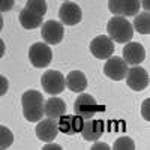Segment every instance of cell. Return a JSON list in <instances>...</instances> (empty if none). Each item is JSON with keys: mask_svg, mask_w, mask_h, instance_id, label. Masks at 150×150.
Segmentation results:
<instances>
[{"mask_svg": "<svg viewBox=\"0 0 150 150\" xmlns=\"http://www.w3.org/2000/svg\"><path fill=\"white\" fill-rule=\"evenodd\" d=\"M44 96L38 90H27L21 96L23 116L27 122H39L44 117Z\"/></svg>", "mask_w": 150, "mask_h": 150, "instance_id": "cell-1", "label": "cell"}, {"mask_svg": "<svg viewBox=\"0 0 150 150\" xmlns=\"http://www.w3.org/2000/svg\"><path fill=\"white\" fill-rule=\"evenodd\" d=\"M107 33L112 42L126 44L132 41V38H134V27L126 20V17L114 15L107 24Z\"/></svg>", "mask_w": 150, "mask_h": 150, "instance_id": "cell-2", "label": "cell"}, {"mask_svg": "<svg viewBox=\"0 0 150 150\" xmlns=\"http://www.w3.org/2000/svg\"><path fill=\"white\" fill-rule=\"evenodd\" d=\"M29 60L35 68H47L53 60V51L45 42H36L29 48Z\"/></svg>", "mask_w": 150, "mask_h": 150, "instance_id": "cell-3", "label": "cell"}, {"mask_svg": "<svg viewBox=\"0 0 150 150\" xmlns=\"http://www.w3.org/2000/svg\"><path fill=\"white\" fill-rule=\"evenodd\" d=\"M99 111V105L96 102V99L87 93H80V96L75 99L74 102V114L81 116L84 120L92 119L96 116V112Z\"/></svg>", "mask_w": 150, "mask_h": 150, "instance_id": "cell-4", "label": "cell"}, {"mask_svg": "<svg viewBox=\"0 0 150 150\" xmlns=\"http://www.w3.org/2000/svg\"><path fill=\"white\" fill-rule=\"evenodd\" d=\"M41 84H42V89L45 90V93L51 95V96L62 93L66 87L63 74L59 71H47L41 77Z\"/></svg>", "mask_w": 150, "mask_h": 150, "instance_id": "cell-5", "label": "cell"}, {"mask_svg": "<svg viewBox=\"0 0 150 150\" xmlns=\"http://www.w3.org/2000/svg\"><path fill=\"white\" fill-rule=\"evenodd\" d=\"M63 35H65V29L60 21L50 20V21H45L44 24H41V36L45 41V44H48V45L60 44L62 39H63Z\"/></svg>", "mask_w": 150, "mask_h": 150, "instance_id": "cell-6", "label": "cell"}, {"mask_svg": "<svg viewBox=\"0 0 150 150\" xmlns=\"http://www.w3.org/2000/svg\"><path fill=\"white\" fill-rule=\"evenodd\" d=\"M108 9L112 15L120 17H134L140 12V0H108Z\"/></svg>", "mask_w": 150, "mask_h": 150, "instance_id": "cell-7", "label": "cell"}, {"mask_svg": "<svg viewBox=\"0 0 150 150\" xmlns=\"http://www.w3.org/2000/svg\"><path fill=\"white\" fill-rule=\"evenodd\" d=\"M90 53L96 59L107 60L114 53V42L108 35H99L90 42Z\"/></svg>", "mask_w": 150, "mask_h": 150, "instance_id": "cell-8", "label": "cell"}, {"mask_svg": "<svg viewBox=\"0 0 150 150\" xmlns=\"http://www.w3.org/2000/svg\"><path fill=\"white\" fill-rule=\"evenodd\" d=\"M125 78H126L128 87L135 92H141L149 86V74L144 68H141L138 65L129 68L126 75H125Z\"/></svg>", "mask_w": 150, "mask_h": 150, "instance_id": "cell-9", "label": "cell"}, {"mask_svg": "<svg viewBox=\"0 0 150 150\" xmlns=\"http://www.w3.org/2000/svg\"><path fill=\"white\" fill-rule=\"evenodd\" d=\"M59 18H60V23L65 24V26H77L83 20V11L77 3L71 2V0H66L60 6Z\"/></svg>", "mask_w": 150, "mask_h": 150, "instance_id": "cell-10", "label": "cell"}, {"mask_svg": "<svg viewBox=\"0 0 150 150\" xmlns=\"http://www.w3.org/2000/svg\"><path fill=\"white\" fill-rule=\"evenodd\" d=\"M128 72V63L123 60V57H108L104 66V74L112 81H120L125 78Z\"/></svg>", "mask_w": 150, "mask_h": 150, "instance_id": "cell-11", "label": "cell"}, {"mask_svg": "<svg viewBox=\"0 0 150 150\" xmlns=\"http://www.w3.org/2000/svg\"><path fill=\"white\" fill-rule=\"evenodd\" d=\"M83 125H84V119L81 116L77 114H72V116H60L57 119V129L59 132H63L66 135H75V134H80L83 129Z\"/></svg>", "mask_w": 150, "mask_h": 150, "instance_id": "cell-12", "label": "cell"}, {"mask_svg": "<svg viewBox=\"0 0 150 150\" xmlns=\"http://www.w3.org/2000/svg\"><path fill=\"white\" fill-rule=\"evenodd\" d=\"M123 60L128 63V66H135V65H140L141 62L146 59V50L141 44L138 42H126V45L123 47V53H122Z\"/></svg>", "mask_w": 150, "mask_h": 150, "instance_id": "cell-13", "label": "cell"}, {"mask_svg": "<svg viewBox=\"0 0 150 150\" xmlns=\"http://www.w3.org/2000/svg\"><path fill=\"white\" fill-rule=\"evenodd\" d=\"M38 125H36V137L39 138L41 141H45V143H51V141H54V138L57 137V132H59V129H57V122L54 120V119H50V117H47V119H41L39 122H36Z\"/></svg>", "mask_w": 150, "mask_h": 150, "instance_id": "cell-14", "label": "cell"}, {"mask_svg": "<svg viewBox=\"0 0 150 150\" xmlns=\"http://www.w3.org/2000/svg\"><path fill=\"white\" fill-rule=\"evenodd\" d=\"M104 134V123L99 119H86L83 129H81V135L86 141H98Z\"/></svg>", "mask_w": 150, "mask_h": 150, "instance_id": "cell-15", "label": "cell"}, {"mask_svg": "<svg viewBox=\"0 0 150 150\" xmlns=\"http://www.w3.org/2000/svg\"><path fill=\"white\" fill-rule=\"evenodd\" d=\"M63 114H66V102L62 98H59L57 95L51 96L48 101L44 102V116L57 120Z\"/></svg>", "mask_w": 150, "mask_h": 150, "instance_id": "cell-16", "label": "cell"}, {"mask_svg": "<svg viewBox=\"0 0 150 150\" xmlns=\"http://www.w3.org/2000/svg\"><path fill=\"white\" fill-rule=\"evenodd\" d=\"M66 87L74 93H81L87 89V77L81 71H71L65 77Z\"/></svg>", "mask_w": 150, "mask_h": 150, "instance_id": "cell-17", "label": "cell"}, {"mask_svg": "<svg viewBox=\"0 0 150 150\" xmlns=\"http://www.w3.org/2000/svg\"><path fill=\"white\" fill-rule=\"evenodd\" d=\"M42 18L41 15H36L35 12H32L30 9L27 8H24L21 12H20V24L24 27V29H27V30H32V29H36V27H39L41 24H42Z\"/></svg>", "mask_w": 150, "mask_h": 150, "instance_id": "cell-18", "label": "cell"}, {"mask_svg": "<svg viewBox=\"0 0 150 150\" xmlns=\"http://www.w3.org/2000/svg\"><path fill=\"white\" fill-rule=\"evenodd\" d=\"M134 17H135L134 24H132L134 30H137L141 35H149L150 33V15H149V11L138 12V14L134 15Z\"/></svg>", "mask_w": 150, "mask_h": 150, "instance_id": "cell-19", "label": "cell"}, {"mask_svg": "<svg viewBox=\"0 0 150 150\" xmlns=\"http://www.w3.org/2000/svg\"><path fill=\"white\" fill-rule=\"evenodd\" d=\"M14 143V134L12 131L3 125H0V150H5L12 146Z\"/></svg>", "mask_w": 150, "mask_h": 150, "instance_id": "cell-20", "label": "cell"}, {"mask_svg": "<svg viewBox=\"0 0 150 150\" xmlns=\"http://www.w3.org/2000/svg\"><path fill=\"white\" fill-rule=\"evenodd\" d=\"M26 8H27V9H30L32 12H35L36 15L44 17V15L47 14L48 5H47L45 0H27Z\"/></svg>", "mask_w": 150, "mask_h": 150, "instance_id": "cell-21", "label": "cell"}, {"mask_svg": "<svg viewBox=\"0 0 150 150\" xmlns=\"http://www.w3.org/2000/svg\"><path fill=\"white\" fill-rule=\"evenodd\" d=\"M112 149L114 150H134L135 149V143H134L132 138H129V137H120V138H117L114 141Z\"/></svg>", "mask_w": 150, "mask_h": 150, "instance_id": "cell-22", "label": "cell"}, {"mask_svg": "<svg viewBox=\"0 0 150 150\" xmlns=\"http://www.w3.org/2000/svg\"><path fill=\"white\" fill-rule=\"evenodd\" d=\"M15 5V0H0V12H9Z\"/></svg>", "mask_w": 150, "mask_h": 150, "instance_id": "cell-23", "label": "cell"}, {"mask_svg": "<svg viewBox=\"0 0 150 150\" xmlns=\"http://www.w3.org/2000/svg\"><path fill=\"white\" fill-rule=\"evenodd\" d=\"M8 89H9V81H8V78L5 77V75H0V96L6 95Z\"/></svg>", "mask_w": 150, "mask_h": 150, "instance_id": "cell-24", "label": "cell"}, {"mask_svg": "<svg viewBox=\"0 0 150 150\" xmlns=\"http://www.w3.org/2000/svg\"><path fill=\"white\" fill-rule=\"evenodd\" d=\"M149 104H150V99H146V101L143 102V105H141V116H143V119H144L146 122H149V120H150V114H149Z\"/></svg>", "mask_w": 150, "mask_h": 150, "instance_id": "cell-25", "label": "cell"}, {"mask_svg": "<svg viewBox=\"0 0 150 150\" xmlns=\"http://www.w3.org/2000/svg\"><path fill=\"white\" fill-rule=\"evenodd\" d=\"M108 149H110V146L107 143H95L92 146V150H108Z\"/></svg>", "mask_w": 150, "mask_h": 150, "instance_id": "cell-26", "label": "cell"}, {"mask_svg": "<svg viewBox=\"0 0 150 150\" xmlns=\"http://www.w3.org/2000/svg\"><path fill=\"white\" fill-rule=\"evenodd\" d=\"M5 51H6L5 42H3V39H2V38H0V59H2V57L5 56Z\"/></svg>", "mask_w": 150, "mask_h": 150, "instance_id": "cell-27", "label": "cell"}, {"mask_svg": "<svg viewBox=\"0 0 150 150\" xmlns=\"http://www.w3.org/2000/svg\"><path fill=\"white\" fill-rule=\"evenodd\" d=\"M44 149H54V150H59V149H62V147H60L59 144H45Z\"/></svg>", "mask_w": 150, "mask_h": 150, "instance_id": "cell-28", "label": "cell"}, {"mask_svg": "<svg viewBox=\"0 0 150 150\" xmlns=\"http://www.w3.org/2000/svg\"><path fill=\"white\" fill-rule=\"evenodd\" d=\"M143 9L149 11V0H143Z\"/></svg>", "mask_w": 150, "mask_h": 150, "instance_id": "cell-29", "label": "cell"}, {"mask_svg": "<svg viewBox=\"0 0 150 150\" xmlns=\"http://www.w3.org/2000/svg\"><path fill=\"white\" fill-rule=\"evenodd\" d=\"M2 29H3V17L0 15V32H2Z\"/></svg>", "mask_w": 150, "mask_h": 150, "instance_id": "cell-30", "label": "cell"}, {"mask_svg": "<svg viewBox=\"0 0 150 150\" xmlns=\"http://www.w3.org/2000/svg\"><path fill=\"white\" fill-rule=\"evenodd\" d=\"M63 2H66V0H63Z\"/></svg>", "mask_w": 150, "mask_h": 150, "instance_id": "cell-31", "label": "cell"}]
</instances>
